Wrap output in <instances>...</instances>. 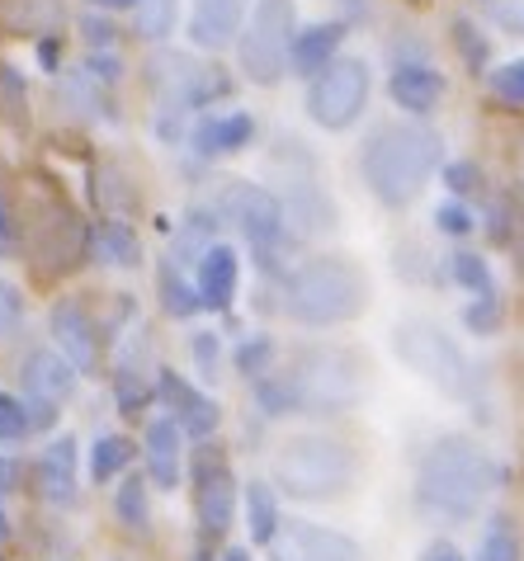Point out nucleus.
<instances>
[{"label":"nucleus","instance_id":"f257e3e1","mask_svg":"<svg viewBox=\"0 0 524 561\" xmlns=\"http://www.w3.org/2000/svg\"><path fill=\"white\" fill-rule=\"evenodd\" d=\"M497 481L501 467L491 462L482 444L464 439V434H444L415 467V510L435 524H468L482 514Z\"/></svg>","mask_w":524,"mask_h":561},{"label":"nucleus","instance_id":"f03ea898","mask_svg":"<svg viewBox=\"0 0 524 561\" xmlns=\"http://www.w3.org/2000/svg\"><path fill=\"white\" fill-rule=\"evenodd\" d=\"M444 161V142L421 118L378 123L360 147V175L383 208H411Z\"/></svg>","mask_w":524,"mask_h":561},{"label":"nucleus","instance_id":"7ed1b4c3","mask_svg":"<svg viewBox=\"0 0 524 561\" xmlns=\"http://www.w3.org/2000/svg\"><path fill=\"white\" fill-rule=\"evenodd\" d=\"M368 274L345 255H317L284 274V317L307 331H331L364 317Z\"/></svg>","mask_w":524,"mask_h":561},{"label":"nucleus","instance_id":"20e7f679","mask_svg":"<svg viewBox=\"0 0 524 561\" xmlns=\"http://www.w3.org/2000/svg\"><path fill=\"white\" fill-rule=\"evenodd\" d=\"M280 378L293 415H345L364 401L368 368L345 345H307L293 354L288 368H280Z\"/></svg>","mask_w":524,"mask_h":561},{"label":"nucleus","instance_id":"39448f33","mask_svg":"<svg viewBox=\"0 0 524 561\" xmlns=\"http://www.w3.org/2000/svg\"><path fill=\"white\" fill-rule=\"evenodd\" d=\"M354 472H360L354 448L331 434H293L274 454V486L293 501H331L350 491Z\"/></svg>","mask_w":524,"mask_h":561},{"label":"nucleus","instance_id":"423d86ee","mask_svg":"<svg viewBox=\"0 0 524 561\" xmlns=\"http://www.w3.org/2000/svg\"><path fill=\"white\" fill-rule=\"evenodd\" d=\"M392 354L415 373L421 382H430L435 392L454 401H477V368L468 364V354L458 350V340L444 325L425 317H407L392 325Z\"/></svg>","mask_w":524,"mask_h":561},{"label":"nucleus","instance_id":"0eeeda50","mask_svg":"<svg viewBox=\"0 0 524 561\" xmlns=\"http://www.w3.org/2000/svg\"><path fill=\"white\" fill-rule=\"evenodd\" d=\"M298 5L293 0H255L251 20L237 38V61L251 85H280L293 71V38H298Z\"/></svg>","mask_w":524,"mask_h":561},{"label":"nucleus","instance_id":"6e6552de","mask_svg":"<svg viewBox=\"0 0 524 561\" xmlns=\"http://www.w3.org/2000/svg\"><path fill=\"white\" fill-rule=\"evenodd\" d=\"M368 95H374V71L364 57H341L331 61L317 81H307V118L321 133H345L364 118Z\"/></svg>","mask_w":524,"mask_h":561},{"label":"nucleus","instance_id":"1a4fd4ad","mask_svg":"<svg viewBox=\"0 0 524 561\" xmlns=\"http://www.w3.org/2000/svg\"><path fill=\"white\" fill-rule=\"evenodd\" d=\"M218 213L232 222L251 251L260 255V270H274V255L288 237V213H284V198L265 190V184H251V180H232L218 198Z\"/></svg>","mask_w":524,"mask_h":561},{"label":"nucleus","instance_id":"9d476101","mask_svg":"<svg viewBox=\"0 0 524 561\" xmlns=\"http://www.w3.org/2000/svg\"><path fill=\"white\" fill-rule=\"evenodd\" d=\"M270 561H364V548L341 528L312 519H284L280 538L270 542Z\"/></svg>","mask_w":524,"mask_h":561},{"label":"nucleus","instance_id":"9b49d317","mask_svg":"<svg viewBox=\"0 0 524 561\" xmlns=\"http://www.w3.org/2000/svg\"><path fill=\"white\" fill-rule=\"evenodd\" d=\"M194 514L208 538H223L237 524V477L223 458H198L194 472Z\"/></svg>","mask_w":524,"mask_h":561},{"label":"nucleus","instance_id":"f8f14e48","mask_svg":"<svg viewBox=\"0 0 524 561\" xmlns=\"http://www.w3.org/2000/svg\"><path fill=\"white\" fill-rule=\"evenodd\" d=\"M157 392L166 401V411H171V420L190 434V439H208V434H218V425H223L218 401H213L208 392H198L190 378H180L175 368L157 373Z\"/></svg>","mask_w":524,"mask_h":561},{"label":"nucleus","instance_id":"ddd939ff","mask_svg":"<svg viewBox=\"0 0 524 561\" xmlns=\"http://www.w3.org/2000/svg\"><path fill=\"white\" fill-rule=\"evenodd\" d=\"M48 331H53V345L76 364V373H95V364H100V335H95V321H90V311L81 302L61 298L48 311Z\"/></svg>","mask_w":524,"mask_h":561},{"label":"nucleus","instance_id":"4468645a","mask_svg":"<svg viewBox=\"0 0 524 561\" xmlns=\"http://www.w3.org/2000/svg\"><path fill=\"white\" fill-rule=\"evenodd\" d=\"M255 5L251 0H194L190 10V43L204 53H223L232 48L246 28V14Z\"/></svg>","mask_w":524,"mask_h":561},{"label":"nucleus","instance_id":"2eb2a0df","mask_svg":"<svg viewBox=\"0 0 524 561\" xmlns=\"http://www.w3.org/2000/svg\"><path fill=\"white\" fill-rule=\"evenodd\" d=\"M388 95L397 108H407L411 118H425V114H435L444 100V76L421 57H411V61L402 57L388 76Z\"/></svg>","mask_w":524,"mask_h":561},{"label":"nucleus","instance_id":"dca6fc26","mask_svg":"<svg viewBox=\"0 0 524 561\" xmlns=\"http://www.w3.org/2000/svg\"><path fill=\"white\" fill-rule=\"evenodd\" d=\"M76 364L61 350H29L24 364H20V382H24V397H38V401H67L76 392Z\"/></svg>","mask_w":524,"mask_h":561},{"label":"nucleus","instance_id":"f3484780","mask_svg":"<svg viewBox=\"0 0 524 561\" xmlns=\"http://www.w3.org/2000/svg\"><path fill=\"white\" fill-rule=\"evenodd\" d=\"M194 151L204 156V161H227V156H237L255 142V118L246 114V108H232V114H208L194 123Z\"/></svg>","mask_w":524,"mask_h":561},{"label":"nucleus","instance_id":"a211bd4d","mask_svg":"<svg viewBox=\"0 0 524 561\" xmlns=\"http://www.w3.org/2000/svg\"><path fill=\"white\" fill-rule=\"evenodd\" d=\"M237 284H241V260L232 245H208V255L194 264V288L204 298L208 311H227L237 302Z\"/></svg>","mask_w":524,"mask_h":561},{"label":"nucleus","instance_id":"6ab92c4d","mask_svg":"<svg viewBox=\"0 0 524 561\" xmlns=\"http://www.w3.org/2000/svg\"><path fill=\"white\" fill-rule=\"evenodd\" d=\"M341 43H345V20H321V24H303L293 38V76L317 81L331 61H341Z\"/></svg>","mask_w":524,"mask_h":561},{"label":"nucleus","instance_id":"aec40b11","mask_svg":"<svg viewBox=\"0 0 524 561\" xmlns=\"http://www.w3.org/2000/svg\"><path fill=\"white\" fill-rule=\"evenodd\" d=\"M184 434L171 415H161V420H151L147 425V477H151V486L157 491H175L180 486V467H184Z\"/></svg>","mask_w":524,"mask_h":561},{"label":"nucleus","instance_id":"412c9836","mask_svg":"<svg viewBox=\"0 0 524 561\" xmlns=\"http://www.w3.org/2000/svg\"><path fill=\"white\" fill-rule=\"evenodd\" d=\"M293 190L284 198V213H288V227H298L303 237H321V231L335 227V204L327 198V190L312 180V175H298L288 180Z\"/></svg>","mask_w":524,"mask_h":561},{"label":"nucleus","instance_id":"4be33fe9","mask_svg":"<svg viewBox=\"0 0 524 561\" xmlns=\"http://www.w3.org/2000/svg\"><path fill=\"white\" fill-rule=\"evenodd\" d=\"M38 491L48 505H76V439L61 434L38 454Z\"/></svg>","mask_w":524,"mask_h":561},{"label":"nucleus","instance_id":"5701e85b","mask_svg":"<svg viewBox=\"0 0 524 561\" xmlns=\"http://www.w3.org/2000/svg\"><path fill=\"white\" fill-rule=\"evenodd\" d=\"M90 255H95L100 264H110V270H137V260H143V241H137V231L128 222L104 217V222L90 227Z\"/></svg>","mask_w":524,"mask_h":561},{"label":"nucleus","instance_id":"b1692460","mask_svg":"<svg viewBox=\"0 0 524 561\" xmlns=\"http://www.w3.org/2000/svg\"><path fill=\"white\" fill-rule=\"evenodd\" d=\"M246 528H251V542H265V548L280 538L284 519H280V495H274L270 481H251L246 486Z\"/></svg>","mask_w":524,"mask_h":561},{"label":"nucleus","instance_id":"393cba45","mask_svg":"<svg viewBox=\"0 0 524 561\" xmlns=\"http://www.w3.org/2000/svg\"><path fill=\"white\" fill-rule=\"evenodd\" d=\"M477 561H524V542L511 514H491L482 538H477Z\"/></svg>","mask_w":524,"mask_h":561},{"label":"nucleus","instance_id":"a878e982","mask_svg":"<svg viewBox=\"0 0 524 561\" xmlns=\"http://www.w3.org/2000/svg\"><path fill=\"white\" fill-rule=\"evenodd\" d=\"M218 237V222H213V213H190L180 222V237H175V251H171V264H198L208 255V245Z\"/></svg>","mask_w":524,"mask_h":561},{"label":"nucleus","instance_id":"bb28decb","mask_svg":"<svg viewBox=\"0 0 524 561\" xmlns=\"http://www.w3.org/2000/svg\"><path fill=\"white\" fill-rule=\"evenodd\" d=\"M0 123L10 128H29V85H24V71L0 61Z\"/></svg>","mask_w":524,"mask_h":561},{"label":"nucleus","instance_id":"cd10ccee","mask_svg":"<svg viewBox=\"0 0 524 561\" xmlns=\"http://www.w3.org/2000/svg\"><path fill=\"white\" fill-rule=\"evenodd\" d=\"M128 462H133V444L123 434H100L95 448H90V477L95 481H114Z\"/></svg>","mask_w":524,"mask_h":561},{"label":"nucleus","instance_id":"c85d7f7f","mask_svg":"<svg viewBox=\"0 0 524 561\" xmlns=\"http://www.w3.org/2000/svg\"><path fill=\"white\" fill-rule=\"evenodd\" d=\"M161 302H166V311H171L175 321L194 317V311L204 307L198 288H194V284H184V278H180V264H171V260L161 264Z\"/></svg>","mask_w":524,"mask_h":561},{"label":"nucleus","instance_id":"c756f323","mask_svg":"<svg viewBox=\"0 0 524 561\" xmlns=\"http://www.w3.org/2000/svg\"><path fill=\"white\" fill-rule=\"evenodd\" d=\"M114 510H118V524L133 528V534H143L151 524V505H147V481L143 477H123V486L114 495Z\"/></svg>","mask_w":524,"mask_h":561},{"label":"nucleus","instance_id":"7c9ffc66","mask_svg":"<svg viewBox=\"0 0 524 561\" xmlns=\"http://www.w3.org/2000/svg\"><path fill=\"white\" fill-rule=\"evenodd\" d=\"M449 278L458 288H468L472 298H482V293H497V284H491V264L477 255V251H454L449 255Z\"/></svg>","mask_w":524,"mask_h":561},{"label":"nucleus","instance_id":"2f4dec72","mask_svg":"<svg viewBox=\"0 0 524 561\" xmlns=\"http://www.w3.org/2000/svg\"><path fill=\"white\" fill-rule=\"evenodd\" d=\"M175 14H180V0H137V34H143L147 43L171 38Z\"/></svg>","mask_w":524,"mask_h":561},{"label":"nucleus","instance_id":"473e14b6","mask_svg":"<svg viewBox=\"0 0 524 561\" xmlns=\"http://www.w3.org/2000/svg\"><path fill=\"white\" fill-rule=\"evenodd\" d=\"M237 373H246V378H265V373H274L270 364H274V340L270 335H251V340H241L237 345Z\"/></svg>","mask_w":524,"mask_h":561},{"label":"nucleus","instance_id":"72a5a7b5","mask_svg":"<svg viewBox=\"0 0 524 561\" xmlns=\"http://www.w3.org/2000/svg\"><path fill=\"white\" fill-rule=\"evenodd\" d=\"M501 321H505V307H501L497 293H482V298H472L464 307V325H468L472 335H497Z\"/></svg>","mask_w":524,"mask_h":561},{"label":"nucleus","instance_id":"f704fd0d","mask_svg":"<svg viewBox=\"0 0 524 561\" xmlns=\"http://www.w3.org/2000/svg\"><path fill=\"white\" fill-rule=\"evenodd\" d=\"M487 85H491V95H497L501 104L524 108V57H515V61H505V67H497V71L487 76Z\"/></svg>","mask_w":524,"mask_h":561},{"label":"nucleus","instance_id":"c9c22d12","mask_svg":"<svg viewBox=\"0 0 524 561\" xmlns=\"http://www.w3.org/2000/svg\"><path fill=\"white\" fill-rule=\"evenodd\" d=\"M114 397H118V411L123 415H137V411H143L147 407V382H143V373H137L133 364H123L118 373H114Z\"/></svg>","mask_w":524,"mask_h":561},{"label":"nucleus","instance_id":"e433bc0d","mask_svg":"<svg viewBox=\"0 0 524 561\" xmlns=\"http://www.w3.org/2000/svg\"><path fill=\"white\" fill-rule=\"evenodd\" d=\"M435 227L444 231V237L464 241V237H472V231H477V217H472V208L464 204V198H449V204L435 208Z\"/></svg>","mask_w":524,"mask_h":561},{"label":"nucleus","instance_id":"4c0bfd02","mask_svg":"<svg viewBox=\"0 0 524 561\" xmlns=\"http://www.w3.org/2000/svg\"><path fill=\"white\" fill-rule=\"evenodd\" d=\"M34 430V420H29V407L20 397L0 392V439H24V434Z\"/></svg>","mask_w":524,"mask_h":561},{"label":"nucleus","instance_id":"58836bf2","mask_svg":"<svg viewBox=\"0 0 524 561\" xmlns=\"http://www.w3.org/2000/svg\"><path fill=\"white\" fill-rule=\"evenodd\" d=\"M487 20L501 28V34H515L524 38V0H482Z\"/></svg>","mask_w":524,"mask_h":561},{"label":"nucleus","instance_id":"ea45409f","mask_svg":"<svg viewBox=\"0 0 524 561\" xmlns=\"http://www.w3.org/2000/svg\"><path fill=\"white\" fill-rule=\"evenodd\" d=\"M444 184H449L454 198H468V194L482 190V170L472 161H454V165H444Z\"/></svg>","mask_w":524,"mask_h":561},{"label":"nucleus","instance_id":"a19ab883","mask_svg":"<svg viewBox=\"0 0 524 561\" xmlns=\"http://www.w3.org/2000/svg\"><path fill=\"white\" fill-rule=\"evenodd\" d=\"M24 317V298H20V288L10 284V278H0V340L14 335V325H20Z\"/></svg>","mask_w":524,"mask_h":561},{"label":"nucleus","instance_id":"79ce46f5","mask_svg":"<svg viewBox=\"0 0 524 561\" xmlns=\"http://www.w3.org/2000/svg\"><path fill=\"white\" fill-rule=\"evenodd\" d=\"M454 43L464 48V57H468V67H472V71H482V67H487V38H477V28H472L468 20H458V24H454Z\"/></svg>","mask_w":524,"mask_h":561},{"label":"nucleus","instance_id":"37998d69","mask_svg":"<svg viewBox=\"0 0 524 561\" xmlns=\"http://www.w3.org/2000/svg\"><path fill=\"white\" fill-rule=\"evenodd\" d=\"M86 76L95 85H118V76H123V61L110 57V53H90L86 57Z\"/></svg>","mask_w":524,"mask_h":561},{"label":"nucleus","instance_id":"c03bdc74","mask_svg":"<svg viewBox=\"0 0 524 561\" xmlns=\"http://www.w3.org/2000/svg\"><path fill=\"white\" fill-rule=\"evenodd\" d=\"M190 350H194L198 373H204V378H213V373H218V335H213V331H198V335L190 340Z\"/></svg>","mask_w":524,"mask_h":561},{"label":"nucleus","instance_id":"a18cd8bd","mask_svg":"<svg viewBox=\"0 0 524 561\" xmlns=\"http://www.w3.org/2000/svg\"><path fill=\"white\" fill-rule=\"evenodd\" d=\"M14 245H20V227H14V213L5 204V194H0V260L14 255Z\"/></svg>","mask_w":524,"mask_h":561},{"label":"nucleus","instance_id":"49530a36","mask_svg":"<svg viewBox=\"0 0 524 561\" xmlns=\"http://www.w3.org/2000/svg\"><path fill=\"white\" fill-rule=\"evenodd\" d=\"M81 34H86L90 43H95V48H110V43H114V34H118V28H114V24H104V20H100V14H86V20H81Z\"/></svg>","mask_w":524,"mask_h":561},{"label":"nucleus","instance_id":"de8ad7c7","mask_svg":"<svg viewBox=\"0 0 524 561\" xmlns=\"http://www.w3.org/2000/svg\"><path fill=\"white\" fill-rule=\"evenodd\" d=\"M421 561H468L464 552H458L454 548V542H444V538H435V542H430V548L421 552Z\"/></svg>","mask_w":524,"mask_h":561},{"label":"nucleus","instance_id":"09e8293b","mask_svg":"<svg viewBox=\"0 0 524 561\" xmlns=\"http://www.w3.org/2000/svg\"><path fill=\"white\" fill-rule=\"evenodd\" d=\"M10 486H14V462L0 458V501L10 495ZM0 534H5V514H0Z\"/></svg>","mask_w":524,"mask_h":561},{"label":"nucleus","instance_id":"8fccbe9b","mask_svg":"<svg viewBox=\"0 0 524 561\" xmlns=\"http://www.w3.org/2000/svg\"><path fill=\"white\" fill-rule=\"evenodd\" d=\"M511 251H515V270L524 278V227H515V237H511Z\"/></svg>","mask_w":524,"mask_h":561},{"label":"nucleus","instance_id":"3c124183","mask_svg":"<svg viewBox=\"0 0 524 561\" xmlns=\"http://www.w3.org/2000/svg\"><path fill=\"white\" fill-rule=\"evenodd\" d=\"M90 5H95V10H137V0H90Z\"/></svg>","mask_w":524,"mask_h":561},{"label":"nucleus","instance_id":"603ef678","mask_svg":"<svg viewBox=\"0 0 524 561\" xmlns=\"http://www.w3.org/2000/svg\"><path fill=\"white\" fill-rule=\"evenodd\" d=\"M223 561H255V557H251V548H227Z\"/></svg>","mask_w":524,"mask_h":561}]
</instances>
